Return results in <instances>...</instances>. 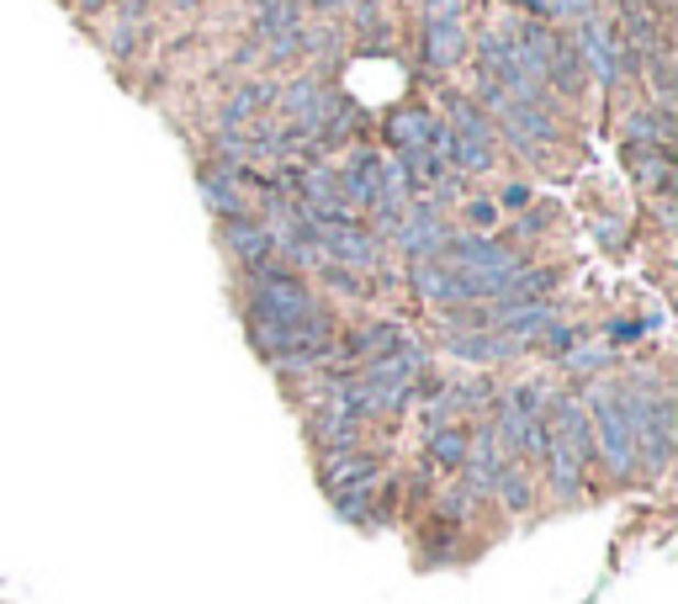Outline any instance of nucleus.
<instances>
[{"mask_svg": "<svg viewBox=\"0 0 678 604\" xmlns=\"http://www.w3.org/2000/svg\"><path fill=\"white\" fill-rule=\"evenodd\" d=\"M583 409H589V429H593V456H599L615 478H631L636 461H642V446H636V424H631L625 393H620L615 382H604V388H593V393L583 398Z\"/></svg>", "mask_w": 678, "mask_h": 604, "instance_id": "nucleus-1", "label": "nucleus"}, {"mask_svg": "<svg viewBox=\"0 0 678 604\" xmlns=\"http://www.w3.org/2000/svg\"><path fill=\"white\" fill-rule=\"evenodd\" d=\"M567 37H573V48H578L583 69H589L604 91H620L625 80H642V54L620 37L615 22H610L604 11H593V16H583V22H573Z\"/></svg>", "mask_w": 678, "mask_h": 604, "instance_id": "nucleus-2", "label": "nucleus"}, {"mask_svg": "<svg viewBox=\"0 0 678 604\" xmlns=\"http://www.w3.org/2000/svg\"><path fill=\"white\" fill-rule=\"evenodd\" d=\"M445 133L456 138V176H488L499 165V138L493 122L473 96H445Z\"/></svg>", "mask_w": 678, "mask_h": 604, "instance_id": "nucleus-3", "label": "nucleus"}, {"mask_svg": "<svg viewBox=\"0 0 678 604\" xmlns=\"http://www.w3.org/2000/svg\"><path fill=\"white\" fill-rule=\"evenodd\" d=\"M419 48H424L430 69H456L467 59V5L462 0H424Z\"/></svg>", "mask_w": 678, "mask_h": 604, "instance_id": "nucleus-4", "label": "nucleus"}, {"mask_svg": "<svg viewBox=\"0 0 678 604\" xmlns=\"http://www.w3.org/2000/svg\"><path fill=\"white\" fill-rule=\"evenodd\" d=\"M445 234H451V223H445V208L441 202H430V197H413L409 208H403V217H398V228H392V249L403 255V260H430L435 249L445 244Z\"/></svg>", "mask_w": 678, "mask_h": 604, "instance_id": "nucleus-5", "label": "nucleus"}, {"mask_svg": "<svg viewBox=\"0 0 678 604\" xmlns=\"http://www.w3.org/2000/svg\"><path fill=\"white\" fill-rule=\"evenodd\" d=\"M197 191H202L207 212L218 223H234V217H255V202H249V186H244V170H223L207 159L197 170Z\"/></svg>", "mask_w": 678, "mask_h": 604, "instance_id": "nucleus-6", "label": "nucleus"}, {"mask_svg": "<svg viewBox=\"0 0 678 604\" xmlns=\"http://www.w3.org/2000/svg\"><path fill=\"white\" fill-rule=\"evenodd\" d=\"M377 478H382V456L366 451V446L319 456V483H324L329 493H345V488H377Z\"/></svg>", "mask_w": 678, "mask_h": 604, "instance_id": "nucleus-7", "label": "nucleus"}, {"mask_svg": "<svg viewBox=\"0 0 678 604\" xmlns=\"http://www.w3.org/2000/svg\"><path fill=\"white\" fill-rule=\"evenodd\" d=\"M441 345L456 361H473V366H503V361H514V356H525V345L499 329H445Z\"/></svg>", "mask_w": 678, "mask_h": 604, "instance_id": "nucleus-8", "label": "nucleus"}, {"mask_svg": "<svg viewBox=\"0 0 678 604\" xmlns=\"http://www.w3.org/2000/svg\"><path fill=\"white\" fill-rule=\"evenodd\" d=\"M403 345V329L398 324H360V329H345L340 339H334V361L340 366H371L382 361V356H392Z\"/></svg>", "mask_w": 678, "mask_h": 604, "instance_id": "nucleus-9", "label": "nucleus"}, {"mask_svg": "<svg viewBox=\"0 0 678 604\" xmlns=\"http://www.w3.org/2000/svg\"><path fill=\"white\" fill-rule=\"evenodd\" d=\"M218 234H223L229 260H234L244 276L276 260V255H270V234H266V223H260V217H234V223H218Z\"/></svg>", "mask_w": 678, "mask_h": 604, "instance_id": "nucleus-10", "label": "nucleus"}, {"mask_svg": "<svg viewBox=\"0 0 678 604\" xmlns=\"http://www.w3.org/2000/svg\"><path fill=\"white\" fill-rule=\"evenodd\" d=\"M276 112V80H238L234 96L218 107V133H234V127H249L255 118Z\"/></svg>", "mask_w": 678, "mask_h": 604, "instance_id": "nucleus-11", "label": "nucleus"}, {"mask_svg": "<svg viewBox=\"0 0 678 604\" xmlns=\"http://www.w3.org/2000/svg\"><path fill=\"white\" fill-rule=\"evenodd\" d=\"M625 176L647 197H668L674 191V149H652V144L625 138Z\"/></svg>", "mask_w": 678, "mask_h": 604, "instance_id": "nucleus-12", "label": "nucleus"}, {"mask_svg": "<svg viewBox=\"0 0 678 604\" xmlns=\"http://www.w3.org/2000/svg\"><path fill=\"white\" fill-rule=\"evenodd\" d=\"M308 440L319 446V456L329 451H351V446H360V424L345 414V409H334V403H313L308 409Z\"/></svg>", "mask_w": 678, "mask_h": 604, "instance_id": "nucleus-13", "label": "nucleus"}, {"mask_svg": "<svg viewBox=\"0 0 678 604\" xmlns=\"http://www.w3.org/2000/svg\"><path fill=\"white\" fill-rule=\"evenodd\" d=\"M467 451H473V424H441V429L424 435V461L441 467V472H462Z\"/></svg>", "mask_w": 678, "mask_h": 604, "instance_id": "nucleus-14", "label": "nucleus"}, {"mask_svg": "<svg viewBox=\"0 0 678 604\" xmlns=\"http://www.w3.org/2000/svg\"><path fill=\"white\" fill-rule=\"evenodd\" d=\"M435 112L430 107H403V112H392L387 122V149L403 154V149H430V133H435Z\"/></svg>", "mask_w": 678, "mask_h": 604, "instance_id": "nucleus-15", "label": "nucleus"}, {"mask_svg": "<svg viewBox=\"0 0 678 604\" xmlns=\"http://www.w3.org/2000/svg\"><path fill=\"white\" fill-rule=\"evenodd\" d=\"M493 493H499L509 510H531V504H535V488H531L525 461H503V472H499V483H493Z\"/></svg>", "mask_w": 678, "mask_h": 604, "instance_id": "nucleus-16", "label": "nucleus"}, {"mask_svg": "<svg viewBox=\"0 0 678 604\" xmlns=\"http://www.w3.org/2000/svg\"><path fill=\"white\" fill-rule=\"evenodd\" d=\"M138 48H144V27H138V22H112V27H107V37H101V54H107V59H133V54H138Z\"/></svg>", "mask_w": 678, "mask_h": 604, "instance_id": "nucleus-17", "label": "nucleus"}, {"mask_svg": "<svg viewBox=\"0 0 678 604\" xmlns=\"http://www.w3.org/2000/svg\"><path fill=\"white\" fill-rule=\"evenodd\" d=\"M583 339H589V334L583 329H573V324H552V329L541 334V339H535L531 350H541V356H552V361H567V356H573V350H578V345H583Z\"/></svg>", "mask_w": 678, "mask_h": 604, "instance_id": "nucleus-18", "label": "nucleus"}, {"mask_svg": "<svg viewBox=\"0 0 678 604\" xmlns=\"http://www.w3.org/2000/svg\"><path fill=\"white\" fill-rule=\"evenodd\" d=\"M499 202H488V197H473V202H462V228L467 234H493L499 228Z\"/></svg>", "mask_w": 678, "mask_h": 604, "instance_id": "nucleus-19", "label": "nucleus"}, {"mask_svg": "<svg viewBox=\"0 0 678 604\" xmlns=\"http://www.w3.org/2000/svg\"><path fill=\"white\" fill-rule=\"evenodd\" d=\"M657 324H663L657 313H652V318H615V324H610V345H636V339L647 329H657Z\"/></svg>", "mask_w": 678, "mask_h": 604, "instance_id": "nucleus-20", "label": "nucleus"}, {"mask_svg": "<svg viewBox=\"0 0 678 604\" xmlns=\"http://www.w3.org/2000/svg\"><path fill=\"white\" fill-rule=\"evenodd\" d=\"M531 202H535V197H531V186H525V181H509L499 191V212H509V217H514V212H525Z\"/></svg>", "mask_w": 678, "mask_h": 604, "instance_id": "nucleus-21", "label": "nucleus"}, {"mask_svg": "<svg viewBox=\"0 0 678 604\" xmlns=\"http://www.w3.org/2000/svg\"><path fill=\"white\" fill-rule=\"evenodd\" d=\"M75 5H80V11H86V16H101V11H112V5H118V0H75Z\"/></svg>", "mask_w": 678, "mask_h": 604, "instance_id": "nucleus-22", "label": "nucleus"}, {"mask_svg": "<svg viewBox=\"0 0 678 604\" xmlns=\"http://www.w3.org/2000/svg\"><path fill=\"white\" fill-rule=\"evenodd\" d=\"M642 5H652V11H657V16H663V11H668V5H674V0H642Z\"/></svg>", "mask_w": 678, "mask_h": 604, "instance_id": "nucleus-23", "label": "nucleus"}]
</instances>
